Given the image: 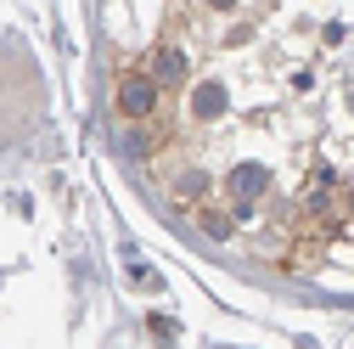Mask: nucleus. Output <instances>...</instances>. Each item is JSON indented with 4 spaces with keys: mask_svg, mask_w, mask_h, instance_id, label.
<instances>
[{
    "mask_svg": "<svg viewBox=\"0 0 354 349\" xmlns=\"http://www.w3.org/2000/svg\"><path fill=\"white\" fill-rule=\"evenodd\" d=\"M118 107H124L129 118H147V113H158V84H152L147 73H129V79L118 84Z\"/></svg>",
    "mask_w": 354,
    "mask_h": 349,
    "instance_id": "1",
    "label": "nucleus"
},
{
    "mask_svg": "<svg viewBox=\"0 0 354 349\" xmlns=\"http://www.w3.org/2000/svg\"><path fill=\"white\" fill-rule=\"evenodd\" d=\"M231 192H236L242 203L259 197V192H264V169H236V174H231Z\"/></svg>",
    "mask_w": 354,
    "mask_h": 349,
    "instance_id": "2",
    "label": "nucleus"
},
{
    "mask_svg": "<svg viewBox=\"0 0 354 349\" xmlns=\"http://www.w3.org/2000/svg\"><path fill=\"white\" fill-rule=\"evenodd\" d=\"M219 107H225V96H219L214 84H208V91H197V113H203V118H214Z\"/></svg>",
    "mask_w": 354,
    "mask_h": 349,
    "instance_id": "3",
    "label": "nucleus"
},
{
    "mask_svg": "<svg viewBox=\"0 0 354 349\" xmlns=\"http://www.w3.org/2000/svg\"><path fill=\"white\" fill-rule=\"evenodd\" d=\"M203 226H208L214 237H231V220H225V214H203Z\"/></svg>",
    "mask_w": 354,
    "mask_h": 349,
    "instance_id": "4",
    "label": "nucleus"
}]
</instances>
